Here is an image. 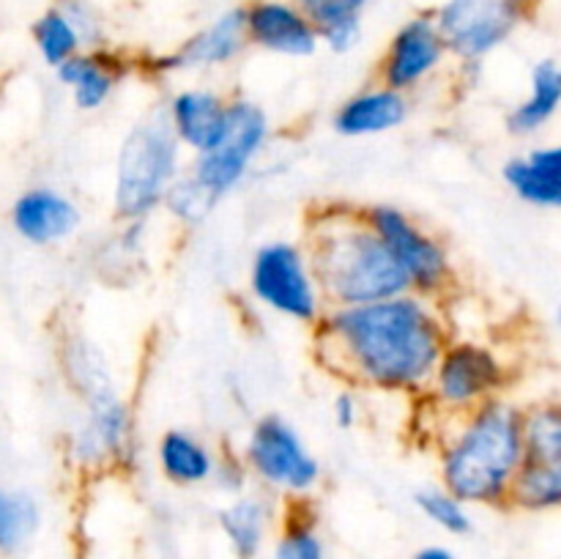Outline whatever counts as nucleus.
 <instances>
[{"label": "nucleus", "mask_w": 561, "mask_h": 559, "mask_svg": "<svg viewBox=\"0 0 561 559\" xmlns=\"http://www.w3.org/2000/svg\"><path fill=\"white\" fill-rule=\"evenodd\" d=\"M157 458L162 475L175 486H201L211 480L217 469L211 449L186 431H164V436L159 438Z\"/></svg>", "instance_id": "412c9836"}, {"label": "nucleus", "mask_w": 561, "mask_h": 559, "mask_svg": "<svg viewBox=\"0 0 561 559\" xmlns=\"http://www.w3.org/2000/svg\"><path fill=\"white\" fill-rule=\"evenodd\" d=\"M321 36L343 25H356L370 0H294Z\"/></svg>", "instance_id": "c756f323"}, {"label": "nucleus", "mask_w": 561, "mask_h": 559, "mask_svg": "<svg viewBox=\"0 0 561 559\" xmlns=\"http://www.w3.org/2000/svg\"><path fill=\"white\" fill-rule=\"evenodd\" d=\"M510 507L526 513L561 510V464H524L513 482Z\"/></svg>", "instance_id": "b1692460"}, {"label": "nucleus", "mask_w": 561, "mask_h": 559, "mask_svg": "<svg viewBox=\"0 0 561 559\" xmlns=\"http://www.w3.org/2000/svg\"><path fill=\"white\" fill-rule=\"evenodd\" d=\"M247 44H250V38H247V11L244 5H236V9H228L219 16H214L206 27L192 33L173 55L164 58V69H217V66H225L239 58Z\"/></svg>", "instance_id": "4468645a"}, {"label": "nucleus", "mask_w": 561, "mask_h": 559, "mask_svg": "<svg viewBox=\"0 0 561 559\" xmlns=\"http://www.w3.org/2000/svg\"><path fill=\"white\" fill-rule=\"evenodd\" d=\"M524 464H561V400L546 398L520 409Z\"/></svg>", "instance_id": "4be33fe9"}, {"label": "nucleus", "mask_w": 561, "mask_h": 559, "mask_svg": "<svg viewBox=\"0 0 561 559\" xmlns=\"http://www.w3.org/2000/svg\"><path fill=\"white\" fill-rule=\"evenodd\" d=\"M181 175V140L168 107L137 121L124 137L115 164L113 208L126 223H142L168 197Z\"/></svg>", "instance_id": "20e7f679"}, {"label": "nucleus", "mask_w": 561, "mask_h": 559, "mask_svg": "<svg viewBox=\"0 0 561 559\" xmlns=\"http://www.w3.org/2000/svg\"><path fill=\"white\" fill-rule=\"evenodd\" d=\"M168 115L181 146L192 148L197 157L217 148L228 135L230 102L206 88H186L170 99Z\"/></svg>", "instance_id": "dca6fc26"}, {"label": "nucleus", "mask_w": 561, "mask_h": 559, "mask_svg": "<svg viewBox=\"0 0 561 559\" xmlns=\"http://www.w3.org/2000/svg\"><path fill=\"white\" fill-rule=\"evenodd\" d=\"M272 559H327V548L318 535L316 521L307 515L305 502L294 504L285 513V524L274 543Z\"/></svg>", "instance_id": "bb28decb"}, {"label": "nucleus", "mask_w": 561, "mask_h": 559, "mask_svg": "<svg viewBox=\"0 0 561 559\" xmlns=\"http://www.w3.org/2000/svg\"><path fill=\"white\" fill-rule=\"evenodd\" d=\"M414 559H458V557L444 546H427L422 548V551H416Z\"/></svg>", "instance_id": "473e14b6"}, {"label": "nucleus", "mask_w": 561, "mask_h": 559, "mask_svg": "<svg viewBox=\"0 0 561 559\" xmlns=\"http://www.w3.org/2000/svg\"><path fill=\"white\" fill-rule=\"evenodd\" d=\"M85 420L71 436V460L77 466H107L124 458L131 438V414L115 392V384L85 395Z\"/></svg>", "instance_id": "f8f14e48"}, {"label": "nucleus", "mask_w": 561, "mask_h": 559, "mask_svg": "<svg viewBox=\"0 0 561 559\" xmlns=\"http://www.w3.org/2000/svg\"><path fill=\"white\" fill-rule=\"evenodd\" d=\"M124 64L107 49H82L75 58L55 69V77L69 88L71 99L80 110H99L118 85Z\"/></svg>", "instance_id": "6ab92c4d"}, {"label": "nucleus", "mask_w": 561, "mask_h": 559, "mask_svg": "<svg viewBox=\"0 0 561 559\" xmlns=\"http://www.w3.org/2000/svg\"><path fill=\"white\" fill-rule=\"evenodd\" d=\"M38 504L31 493L0 486V554H14L38 529Z\"/></svg>", "instance_id": "a878e982"}, {"label": "nucleus", "mask_w": 561, "mask_h": 559, "mask_svg": "<svg viewBox=\"0 0 561 559\" xmlns=\"http://www.w3.org/2000/svg\"><path fill=\"white\" fill-rule=\"evenodd\" d=\"M504 181L515 197L535 208L561 212V142L531 148L504 162Z\"/></svg>", "instance_id": "f3484780"}, {"label": "nucleus", "mask_w": 561, "mask_h": 559, "mask_svg": "<svg viewBox=\"0 0 561 559\" xmlns=\"http://www.w3.org/2000/svg\"><path fill=\"white\" fill-rule=\"evenodd\" d=\"M449 55L447 42L436 25L433 14H416L405 20L389 38L387 53L378 64V82L392 91H411L422 85L444 58Z\"/></svg>", "instance_id": "9b49d317"}, {"label": "nucleus", "mask_w": 561, "mask_h": 559, "mask_svg": "<svg viewBox=\"0 0 561 559\" xmlns=\"http://www.w3.org/2000/svg\"><path fill=\"white\" fill-rule=\"evenodd\" d=\"M409 118V99L392 88H367L356 96L345 99L334 113L332 126L343 137H367L398 129Z\"/></svg>", "instance_id": "a211bd4d"}, {"label": "nucleus", "mask_w": 561, "mask_h": 559, "mask_svg": "<svg viewBox=\"0 0 561 559\" xmlns=\"http://www.w3.org/2000/svg\"><path fill=\"white\" fill-rule=\"evenodd\" d=\"M244 11L247 38L255 47L285 58H310L321 47V33L294 0H250Z\"/></svg>", "instance_id": "ddd939ff"}, {"label": "nucleus", "mask_w": 561, "mask_h": 559, "mask_svg": "<svg viewBox=\"0 0 561 559\" xmlns=\"http://www.w3.org/2000/svg\"><path fill=\"white\" fill-rule=\"evenodd\" d=\"M438 455L442 486L466 504L510 507L513 482L524 466L520 406L496 398L466 411Z\"/></svg>", "instance_id": "7ed1b4c3"}, {"label": "nucleus", "mask_w": 561, "mask_h": 559, "mask_svg": "<svg viewBox=\"0 0 561 559\" xmlns=\"http://www.w3.org/2000/svg\"><path fill=\"white\" fill-rule=\"evenodd\" d=\"M507 381L510 367L496 351L474 340H455L444 349L427 389L442 409L466 414L488 400L502 398Z\"/></svg>", "instance_id": "6e6552de"}, {"label": "nucleus", "mask_w": 561, "mask_h": 559, "mask_svg": "<svg viewBox=\"0 0 561 559\" xmlns=\"http://www.w3.org/2000/svg\"><path fill=\"white\" fill-rule=\"evenodd\" d=\"M561 110V66L553 58L537 60L529 77V96L520 99L507 115V129L515 137H531L546 129Z\"/></svg>", "instance_id": "aec40b11"}, {"label": "nucleus", "mask_w": 561, "mask_h": 559, "mask_svg": "<svg viewBox=\"0 0 561 559\" xmlns=\"http://www.w3.org/2000/svg\"><path fill=\"white\" fill-rule=\"evenodd\" d=\"M537 9V0H444L433 16L449 53L480 64L502 47Z\"/></svg>", "instance_id": "423d86ee"}, {"label": "nucleus", "mask_w": 561, "mask_h": 559, "mask_svg": "<svg viewBox=\"0 0 561 559\" xmlns=\"http://www.w3.org/2000/svg\"><path fill=\"white\" fill-rule=\"evenodd\" d=\"M414 504L431 524L449 532V535H466V532H471V526H474L469 504L460 502V499L455 497V493H449L444 486L420 491L414 497Z\"/></svg>", "instance_id": "cd10ccee"}, {"label": "nucleus", "mask_w": 561, "mask_h": 559, "mask_svg": "<svg viewBox=\"0 0 561 559\" xmlns=\"http://www.w3.org/2000/svg\"><path fill=\"white\" fill-rule=\"evenodd\" d=\"M53 5H58L66 16H69L71 25L77 27L82 38V47L85 49H102L107 42V31H104V20L96 11V5L91 0H55Z\"/></svg>", "instance_id": "7c9ffc66"}, {"label": "nucleus", "mask_w": 561, "mask_h": 559, "mask_svg": "<svg viewBox=\"0 0 561 559\" xmlns=\"http://www.w3.org/2000/svg\"><path fill=\"white\" fill-rule=\"evenodd\" d=\"M332 414H334V422H337V427H343V431H348V427L356 425V420H359V403H356V395L351 392V389H343V392L334 398Z\"/></svg>", "instance_id": "2f4dec72"}, {"label": "nucleus", "mask_w": 561, "mask_h": 559, "mask_svg": "<svg viewBox=\"0 0 561 559\" xmlns=\"http://www.w3.org/2000/svg\"><path fill=\"white\" fill-rule=\"evenodd\" d=\"M219 526L239 559H255L261 554L268 529V504L257 497H239L222 507Z\"/></svg>", "instance_id": "5701e85b"}, {"label": "nucleus", "mask_w": 561, "mask_h": 559, "mask_svg": "<svg viewBox=\"0 0 561 559\" xmlns=\"http://www.w3.org/2000/svg\"><path fill=\"white\" fill-rule=\"evenodd\" d=\"M362 214L370 223V228L381 236L383 244L392 250V255L398 258L405 277H409L411 290L431 296V299L447 294L455 269L447 247L436 236L427 233L420 223H414L409 214L394 206H367L362 208Z\"/></svg>", "instance_id": "0eeeda50"}, {"label": "nucleus", "mask_w": 561, "mask_h": 559, "mask_svg": "<svg viewBox=\"0 0 561 559\" xmlns=\"http://www.w3.org/2000/svg\"><path fill=\"white\" fill-rule=\"evenodd\" d=\"M217 203V197H214L192 173L179 175L175 184L170 186L168 197H164V206L170 208V214L186 225L203 223Z\"/></svg>", "instance_id": "c85d7f7f"}, {"label": "nucleus", "mask_w": 561, "mask_h": 559, "mask_svg": "<svg viewBox=\"0 0 561 559\" xmlns=\"http://www.w3.org/2000/svg\"><path fill=\"white\" fill-rule=\"evenodd\" d=\"M244 458L247 466L277 491L305 497L321 480V464L316 455L307 449L296 427L277 414L261 417L252 425Z\"/></svg>", "instance_id": "1a4fd4ad"}, {"label": "nucleus", "mask_w": 561, "mask_h": 559, "mask_svg": "<svg viewBox=\"0 0 561 559\" xmlns=\"http://www.w3.org/2000/svg\"><path fill=\"white\" fill-rule=\"evenodd\" d=\"M559 323H561V301H559Z\"/></svg>", "instance_id": "72a5a7b5"}, {"label": "nucleus", "mask_w": 561, "mask_h": 559, "mask_svg": "<svg viewBox=\"0 0 561 559\" xmlns=\"http://www.w3.org/2000/svg\"><path fill=\"white\" fill-rule=\"evenodd\" d=\"M312 329L316 354L329 373L383 392L431 387L438 360L453 343L436 299L416 290L359 307H327Z\"/></svg>", "instance_id": "f257e3e1"}, {"label": "nucleus", "mask_w": 561, "mask_h": 559, "mask_svg": "<svg viewBox=\"0 0 561 559\" xmlns=\"http://www.w3.org/2000/svg\"><path fill=\"white\" fill-rule=\"evenodd\" d=\"M250 290L263 307L307 327H316L327 312L307 250L290 241H272L255 252Z\"/></svg>", "instance_id": "39448f33"}, {"label": "nucleus", "mask_w": 561, "mask_h": 559, "mask_svg": "<svg viewBox=\"0 0 561 559\" xmlns=\"http://www.w3.org/2000/svg\"><path fill=\"white\" fill-rule=\"evenodd\" d=\"M305 250L327 307H359L411 290L403 266L362 208L327 206L310 214Z\"/></svg>", "instance_id": "f03ea898"}, {"label": "nucleus", "mask_w": 561, "mask_h": 559, "mask_svg": "<svg viewBox=\"0 0 561 559\" xmlns=\"http://www.w3.org/2000/svg\"><path fill=\"white\" fill-rule=\"evenodd\" d=\"M268 118L261 104L250 99H233L230 102L228 135L217 148L197 153L192 164V175L211 192L214 197H225L247 175L250 164L266 146Z\"/></svg>", "instance_id": "9d476101"}, {"label": "nucleus", "mask_w": 561, "mask_h": 559, "mask_svg": "<svg viewBox=\"0 0 561 559\" xmlns=\"http://www.w3.org/2000/svg\"><path fill=\"white\" fill-rule=\"evenodd\" d=\"M33 44H36L38 55L47 66L58 69L66 60L75 58L77 53H82V38L77 33V27L71 25L69 16L58 9V5H49L42 16H36L31 27Z\"/></svg>", "instance_id": "393cba45"}, {"label": "nucleus", "mask_w": 561, "mask_h": 559, "mask_svg": "<svg viewBox=\"0 0 561 559\" xmlns=\"http://www.w3.org/2000/svg\"><path fill=\"white\" fill-rule=\"evenodd\" d=\"M11 225L27 244L49 247L69 239L80 228V208L53 186H33L11 206Z\"/></svg>", "instance_id": "2eb2a0df"}]
</instances>
